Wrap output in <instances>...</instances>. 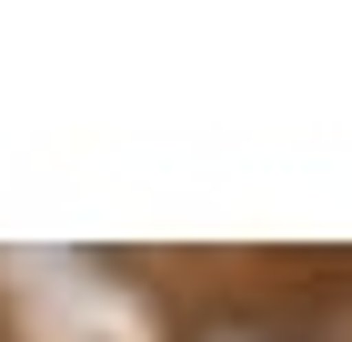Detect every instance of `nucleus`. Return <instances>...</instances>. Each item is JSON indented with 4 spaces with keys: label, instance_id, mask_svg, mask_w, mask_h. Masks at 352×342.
<instances>
[{
    "label": "nucleus",
    "instance_id": "obj_1",
    "mask_svg": "<svg viewBox=\"0 0 352 342\" xmlns=\"http://www.w3.org/2000/svg\"><path fill=\"white\" fill-rule=\"evenodd\" d=\"M182 342H312V332H302V312H272V302H221Z\"/></svg>",
    "mask_w": 352,
    "mask_h": 342
},
{
    "label": "nucleus",
    "instance_id": "obj_2",
    "mask_svg": "<svg viewBox=\"0 0 352 342\" xmlns=\"http://www.w3.org/2000/svg\"><path fill=\"white\" fill-rule=\"evenodd\" d=\"M302 332H312V342H352V292L312 302V312H302Z\"/></svg>",
    "mask_w": 352,
    "mask_h": 342
}]
</instances>
